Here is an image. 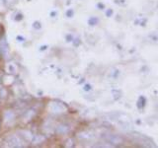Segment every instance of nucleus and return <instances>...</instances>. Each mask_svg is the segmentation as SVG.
<instances>
[{"label": "nucleus", "instance_id": "obj_1", "mask_svg": "<svg viewBox=\"0 0 158 148\" xmlns=\"http://www.w3.org/2000/svg\"><path fill=\"white\" fill-rule=\"evenodd\" d=\"M104 139L110 143V144L112 143L114 145H120L122 143H123V138L115 134H104Z\"/></svg>", "mask_w": 158, "mask_h": 148}, {"label": "nucleus", "instance_id": "obj_2", "mask_svg": "<svg viewBox=\"0 0 158 148\" xmlns=\"http://www.w3.org/2000/svg\"><path fill=\"white\" fill-rule=\"evenodd\" d=\"M67 110V107L65 105H63L61 103L53 102L51 105V111L53 113H61L63 112H65Z\"/></svg>", "mask_w": 158, "mask_h": 148}, {"label": "nucleus", "instance_id": "obj_3", "mask_svg": "<svg viewBox=\"0 0 158 148\" xmlns=\"http://www.w3.org/2000/svg\"><path fill=\"white\" fill-rule=\"evenodd\" d=\"M7 143H8V145L11 147H22L23 146V141L16 135L10 136L7 139Z\"/></svg>", "mask_w": 158, "mask_h": 148}, {"label": "nucleus", "instance_id": "obj_4", "mask_svg": "<svg viewBox=\"0 0 158 148\" xmlns=\"http://www.w3.org/2000/svg\"><path fill=\"white\" fill-rule=\"evenodd\" d=\"M69 130V126L66 125H60L59 126L56 127V133L58 134H64V133H66L67 131Z\"/></svg>", "mask_w": 158, "mask_h": 148}, {"label": "nucleus", "instance_id": "obj_5", "mask_svg": "<svg viewBox=\"0 0 158 148\" xmlns=\"http://www.w3.org/2000/svg\"><path fill=\"white\" fill-rule=\"evenodd\" d=\"M79 138H84V139H90V138H93V135L91 134L90 132H82L80 134L78 135Z\"/></svg>", "mask_w": 158, "mask_h": 148}, {"label": "nucleus", "instance_id": "obj_6", "mask_svg": "<svg viewBox=\"0 0 158 148\" xmlns=\"http://www.w3.org/2000/svg\"><path fill=\"white\" fill-rule=\"evenodd\" d=\"M144 105H145V98L141 96V97H139V99H138L137 107L139 108V109H141V108L144 107Z\"/></svg>", "mask_w": 158, "mask_h": 148}, {"label": "nucleus", "instance_id": "obj_7", "mask_svg": "<svg viewBox=\"0 0 158 148\" xmlns=\"http://www.w3.org/2000/svg\"><path fill=\"white\" fill-rule=\"evenodd\" d=\"M88 23H89V25H90V26H94V25H96L98 23V19L95 18V17H92V18L89 19Z\"/></svg>", "mask_w": 158, "mask_h": 148}, {"label": "nucleus", "instance_id": "obj_8", "mask_svg": "<svg viewBox=\"0 0 158 148\" xmlns=\"http://www.w3.org/2000/svg\"><path fill=\"white\" fill-rule=\"evenodd\" d=\"M72 15H73V11H72L71 9H69L68 11L66 12V16H67V17H69V18H70V17H72Z\"/></svg>", "mask_w": 158, "mask_h": 148}, {"label": "nucleus", "instance_id": "obj_9", "mask_svg": "<svg viewBox=\"0 0 158 148\" xmlns=\"http://www.w3.org/2000/svg\"><path fill=\"white\" fill-rule=\"evenodd\" d=\"M34 28L40 29V28H41V23H40V22H35L34 23Z\"/></svg>", "mask_w": 158, "mask_h": 148}, {"label": "nucleus", "instance_id": "obj_10", "mask_svg": "<svg viewBox=\"0 0 158 148\" xmlns=\"http://www.w3.org/2000/svg\"><path fill=\"white\" fill-rule=\"evenodd\" d=\"M3 33H4V28L2 25H0V38L3 36Z\"/></svg>", "mask_w": 158, "mask_h": 148}, {"label": "nucleus", "instance_id": "obj_11", "mask_svg": "<svg viewBox=\"0 0 158 148\" xmlns=\"http://www.w3.org/2000/svg\"><path fill=\"white\" fill-rule=\"evenodd\" d=\"M112 14H113V11H112L111 9H109L108 11H107V16H108V17H109V16H111Z\"/></svg>", "mask_w": 158, "mask_h": 148}, {"label": "nucleus", "instance_id": "obj_12", "mask_svg": "<svg viewBox=\"0 0 158 148\" xmlns=\"http://www.w3.org/2000/svg\"><path fill=\"white\" fill-rule=\"evenodd\" d=\"M17 17H18V18H17V20H21V19H22V15H21V14H19Z\"/></svg>", "mask_w": 158, "mask_h": 148}, {"label": "nucleus", "instance_id": "obj_13", "mask_svg": "<svg viewBox=\"0 0 158 148\" xmlns=\"http://www.w3.org/2000/svg\"><path fill=\"white\" fill-rule=\"evenodd\" d=\"M85 90H90V85H86L85 86Z\"/></svg>", "mask_w": 158, "mask_h": 148}]
</instances>
